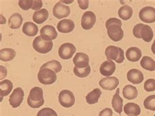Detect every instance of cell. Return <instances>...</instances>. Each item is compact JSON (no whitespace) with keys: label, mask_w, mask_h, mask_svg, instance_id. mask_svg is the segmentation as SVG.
Listing matches in <instances>:
<instances>
[{"label":"cell","mask_w":155,"mask_h":116,"mask_svg":"<svg viewBox=\"0 0 155 116\" xmlns=\"http://www.w3.org/2000/svg\"><path fill=\"white\" fill-rule=\"evenodd\" d=\"M122 22L116 18H110L105 23L109 37L115 42L120 41L124 37V31L121 28Z\"/></svg>","instance_id":"cell-1"},{"label":"cell","mask_w":155,"mask_h":116,"mask_svg":"<svg viewBox=\"0 0 155 116\" xmlns=\"http://www.w3.org/2000/svg\"><path fill=\"white\" fill-rule=\"evenodd\" d=\"M28 105L32 108H38L45 103L43 97V91L39 87H34L30 91L27 99Z\"/></svg>","instance_id":"cell-2"},{"label":"cell","mask_w":155,"mask_h":116,"mask_svg":"<svg viewBox=\"0 0 155 116\" xmlns=\"http://www.w3.org/2000/svg\"><path fill=\"white\" fill-rule=\"evenodd\" d=\"M133 34L137 39H142L145 42H150L153 38V31L151 27L143 24H137L133 29Z\"/></svg>","instance_id":"cell-3"},{"label":"cell","mask_w":155,"mask_h":116,"mask_svg":"<svg viewBox=\"0 0 155 116\" xmlns=\"http://www.w3.org/2000/svg\"><path fill=\"white\" fill-rule=\"evenodd\" d=\"M39 82L43 85H51L54 83L57 79L56 73L48 68L40 69L38 74Z\"/></svg>","instance_id":"cell-4"},{"label":"cell","mask_w":155,"mask_h":116,"mask_svg":"<svg viewBox=\"0 0 155 116\" xmlns=\"http://www.w3.org/2000/svg\"><path fill=\"white\" fill-rule=\"evenodd\" d=\"M34 49L40 54H47L51 52L53 48L52 41H47L40 36L35 37L33 41Z\"/></svg>","instance_id":"cell-5"},{"label":"cell","mask_w":155,"mask_h":116,"mask_svg":"<svg viewBox=\"0 0 155 116\" xmlns=\"http://www.w3.org/2000/svg\"><path fill=\"white\" fill-rule=\"evenodd\" d=\"M105 54L108 59L114 60L117 63H122L124 60V50L115 46H109L105 49Z\"/></svg>","instance_id":"cell-6"},{"label":"cell","mask_w":155,"mask_h":116,"mask_svg":"<svg viewBox=\"0 0 155 116\" xmlns=\"http://www.w3.org/2000/svg\"><path fill=\"white\" fill-rule=\"evenodd\" d=\"M58 101L61 106L64 108H70L74 105L75 98L73 92L68 89H64L60 92Z\"/></svg>","instance_id":"cell-7"},{"label":"cell","mask_w":155,"mask_h":116,"mask_svg":"<svg viewBox=\"0 0 155 116\" xmlns=\"http://www.w3.org/2000/svg\"><path fill=\"white\" fill-rule=\"evenodd\" d=\"M76 48L71 43L66 42L64 43L61 45L58 49V54L61 59H71L72 56L75 53Z\"/></svg>","instance_id":"cell-8"},{"label":"cell","mask_w":155,"mask_h":116,"mask_svg":"<svg viewBox=\"0 0 155 116\" xmlns=\"http://www.w3.org/2000/svg\"><path fill=\"white\" fill-rule=\"evenodd\" d=\"M141 21L146 23H153L155 22V8L153 7H145L141 9L139 13Z\"/></svg>","instance_id":"cell-9"},{"label":"cell","mask_w":155,"mask_h":116,"mask_svg":"<svg viewBox=\"0 0 155 116\" xmlns=\"http://www.w3.org/2000/svg\"><path fill=\"white\" fill-rule=\"evenodd\" d=\"M96 22V17L92 11L85 12L81 18V26L85 30L92 29Z\"/></svg>","instance_id":"cell-10"},{"label":"cell","mask_w":155,"mask_h":116,"mask_svg":"<svg viewBox=\"0 0 155 116\" xmlns=\"http://www.w3.org/2000/svg\"><path fill=\"white\" fill-rule=\"evenodd\" d=\"M24 97V92L21 87H17L14 89L10 95L9 103L13 108H17L21 105Z\"/></svg>","instance_id":"cell-11"},{"label":"cell","mask_w":155,"mask_h":116,"mask_svg":"<svg viewBox=\"0 0 155 116\" xmlns=\"http://www.w3.org/2000/svg\"><path fill=\"white\" fill-rule=\"evenodd\" d=\"M53 15L58 19L66 18L70 14V8L64 5L60 2L57 3L53 8Z\"/></svg>","instance_id":"cell-12"},{"label":"cell","mask_w":155,"mask_h":116,"mask_svg":"<svg viewBox=\"0 0 155 116\" xmlns=\"http://www.w3.org/2000/svg\"><path fill=\"white\" fill-rule=\"evenodd\" d=\"M99 84L104 90L112 91L117 87L119 84V79L116 77H106L101 79Z\"/></svg>","instance_id":"cell-13"},{"label":"cell","mask_w":155,"mask_h":116,"mask_svg":"<svg viewBox=\"0 0 155 116\" xmlns=\"http://www.w3.org/2000/svg\"><path fill=\"white\" fill-rule=\"evenodd\" d=\"M41 37L47 41H52L56 39L58 33L55 27L52 26L46 25L43 26L40 30Z\"/></svg>","instance_id":"cell-14"},{"label":"cell","mask_w":155,"mask_h":116,"mask_svg":"<svg viewBox=\"0 0 155 116\" xmlns=\"http://www.w3.org/2000/svg\"><path fill=\"white\" fill-rule=\"evenodd\" d=\"M116 70V65L113 61L110 59L107 60L101 64L100 68V73L105 77H109L112 75Z\"/></svg>","instance_id":"cell-15"},{"label":"cell","mask_w":155,"mask_h":116,"mask_svg":"<svg viewBox=\"0 0 155 116\" xmlns=\"http://www.w3.org/2000/svg\"><path fill=\"white\" fill-rule=\"evenodd\" d=\"M89 57L88 55L84 53L78 52L75 55L73 59V63L75 64V67L79 69L85 68L89 65Z\"/></svg>","instance_id":"cell-16"},{"label":"cell","mask_w":155,"mask_h":116,"mask_svg":"<svg viewBox=\"0 0 155 116\" xmlns=\"http://www.w3.org/2000/svg\"><path fill=\"white\" fill-rule=\"evenodd\" d=\"M127 79L129 82L134 84H139L143 81L144 76L141 71L133 69L128 72Z\"/></svg>","instance_id":"cell-17"},{"label":"cell","mask_w":155,"mask_h":116,"mask_svg":"<svg viewBox=\"0 0 155 116\" xmlns=\"http://www.w3.org/2000/svg\"><path fill=\"white\" fill-rule=\"evenodd\" d=\"M75 28V23L70 19L62 20L58 23L57 29L62 33H68L71 32Z\"/></svg>","instance_id":"cell-18"},{"label":"cell","mask_w":155,"mask_h":116,"mask_svg":"<svg viewBox=\"0 0 155 116\" xmlns=\"http://www.w3.org/2000/svg\"><path fill=\"white\" fill-rule=\"evenodd\" d=\"M142 56L141 51L137 47H131L126 50V57L128 61L131 62H137Z\"/></svg>","instance_id":"cell-19"},{"label":"cell","mask_w":155,"mask_h":116,"mask_svg":"<svg viewBox=\"0 0 155 116\" xmlns=\"http://www.w3.org/2000/svg\"><path fill=\"white\" fill-rule=\"evenodd\" d=\"M120 89L119 88L116 91L115 94L113 95L112 99V106L117 113L121 114L123 108V100L120 97Z\"/></svg>","instance_id":"cell-20"},{"label":"cell","mask_w":155,"mask_h":116,"mask_svg":"<svg viewBox=\"0 0 155 116\" xmlns=\"http://www.w3.org/2000/svg\"><path fill=\"white\" fill-rule=\"evenodd\" d=\"M124 111L128 116H138L141 114V108L136 103L129 102L124 105Z\"/></svg>","instance_id":"cell-21"},{"label":"cell","mask_w":155,"mask_h":116,"mask_svg":"<svg viewBox=\"0 0 155 116\" xmlns=\"http://www.w3.org/2000/svg\"><path fill=\"white\" fill-rule=\"evenodd\" d=\"M38 27L34 23L27 22L24 23L22 27L23 33L29 37H34L38 33Z\"/></svg>","instance_id":"cell-22"},{"label":"cell","mask_w":155,"mask_h":116,"mask_svg":"<svg viewBox=\"0 0 155 116\" xmlns=\"http://www.w3.org/2000/svg\"><path fill=\"white\" fill-rule=\"evenodd\" d=\"M22 22V15L18 13H15L12 14L9 19V26L11 29L17 30L21 26Z\"/></svg>","instance_id":"cell-23"},{"label":"cell","mask_w":155,"mask_h":116,"mask_svg":"<svg viewBox=\"0 0 155 116\" xmlns=\"http://www.w3.org/2000/svg\"><path fill=\"white\" fill-rule=\"evenodd\" d=\"M122 95L126 99L133 100L137 97L138 91L136 87L132 85H126L123 88Z\"/></svg>","instance_id":"cell-24"},{"label":"cell","mask_w":155,"mask_h":116,"mask_svg":"<svg viewBox=\"0 0 155 116\" xmlns=\"http://www.w3.org/2000/svg\"><path fill=\"white\" fill-rule=\"evenodd\" d=\"M13 83L9 80H4L0 82V95H1L2 97L1 101H2V97L9 95L13 90Z\"/></svg>","instance_id":"cell-25"},{"label":"cell","mask_w":155,"mask_h":116,"mask_svg":"<svg viewBox=\"0 0 155 116\" xmlns=\"http://www.w3.org/2000/svg\"><path fill=\"white\" fill-rule=\"evenodd\" d=\"M48 17V12L45 9H42L38 11H35L33 14V20L34 22L43 24L45 22Z\"/></svg>","instance_id":"cell-26"},{"label":"cell","mask_w":155,"mask_h":116,"mask_svg":"<svg viewBox=\"0 0 155 116\" xmlns=\"http://www.w3.org/2000/svg\"><path fill=\"white\" fill-rule=\"evenodd\" d=\"M101 91L98 88L92 90L86 96L87 102L89 105H94L97 103L101 95Z\"/></svg>","instance_id":"cell-27"},{"label":"cell","mask_w":155,"mask_h":116,"mask_svg":"<svg viewBox=\"0 0 155 116\" xmlns=\"http://www.w3.org/2000/svg\"><path fill=\"white\" fill-rule=\"evenodd\" d=\"M16 56V52L13 49H3L0 50V59L3 61H10Z\"/></svg>","instance_id":"cell-28"},{"label":"cell","mask_w":155,"mask_h":116,"mask_svg":"<svg viewBox=\"0 0 155 116\" xmlns=\"http://www.w3.org/2000/svg\"><path fill=\"white\" fill-rule=\"evenodd\" d=\"M140 65L144 69L149 71H155V61L149 56H144L140 61Z\"/></svg>","instance_id":"cell-29"},{"label":"cell","mask_w":155,"mask_h":116,"mask_svg":"<svg viewBox=\"0 0 155 116\" xmlns=\"http://www.w3.org/2000/svg\"><path fill=\"white\" fill-rule=\"evenodd\" d=\"M118 14L121 19L124 20H128L132 17L133 9L131 7L128 5H124L120 8Z\"/></svg>","instance_id":"cell-30"},{"label":"cell","mask_w":155,"mask_h":116,"mask_svg":"<svg viewBox=\"0 0 155 116\" xmlns=\"http://www.w3.org/2000/svg\"><path fill=\"white\" fill-rule=\"evenodd\" d=\"M43 68H48V69L54 71L56 73H58L62 71V67L61 63L57 60H51V61L43 64L40 69H43Z\"/></svg>","instance_id":"cell-31"},{"label":"cell","mask_w":155,"mask_h":116,"mask_svg":"<svg viewBox=\"0 0 155 116\" xmlns=\"http://www.w3.org/2000/svg\"><path fill=\"white\" fill-rule=\"evenodd\" d=\"M91 72V67L88 65V67H85V68H82V69H79V68L74 67L73 69V73L79 78H85L87 77L90 74Z\"/></svg>","instance_id":"cell-32"},{"label":"cell","mask_w":155,"mask_h":116,"mask_svg":"<svg viewBox=\"0 0 155 116\" xmlns=\"http://www.w3.org/2000/svg\"><path fill=\"white\" fill-rule=\"evenodd\" d=\"M145 108L150 111H155V95H150L143 102Z\"/></svg>","instance_id":"cell-33"},{"label":"cell","mask_w":155,"mask_h":116,"mask_svg":"<svg viewBox=\"0 0 155 116\" xmlns=\"http://www.w3.org/2000/svg\"><path fill=\"white\" fill-rule=\"evenodd\" d=\"M37 116H58L56 111L50 108H44L38 111Z\"/></svg>","instance_id":"cell-34"},{"label":"cell","mask_w":155,"mask_h":116,"mask_svg":"<svg viewBox=\"0 0 155 116\" xmlns=\"http://www.w3.org/2000/svg\"><path fill=\"white\" fill-rule=\"evenodd\" d=\"M34 5V1L31 0H20L18 2V5L24 11H28L31 9Z\"/></svg>","instance_id":"cell-35"},{"label":"cell","mask_w":155,"mask_h":116,"mask_svg":"<svg viewBox=\"0 0 155 116\" xmlns=\"http://www.w3.org/2000/svg\"><path fill=\"white\" fill-rule=\"evenodd\" d=\"M144 89L147 92L154 91L155 90V80L153 78L147 80L144 83Z\"/></svg>","instance_id":"cell-36"},{"label":"cell","mask_w":155,"mask_h":116,"mask_svg":"<svg viewBox=\"0 0 155 116\" xmlns=\"http://www.w3.org/2000/svg\"><path fill=\"white\" fill-rule=\"evenodd\" d=\"M113 115V111L109 108H106L101 110L100 114L99 116H112Z\"/></svg>","instance_id":"cell-37"},{"label":"cell","mask_w":155,"mask_h":116,"mask_svg":"<svg viewBox=\"0 0 155 116\" xmlns=\"http://www.w3.org/2000/svg\"><path fill=\"white\" fill-rule=\"evenodd\" d=\"M42 7H43L42 1H41V0H37V1H34V5L31 8V9L38 11V10H39Z\"/></svg>","instance_id":"cell-38"},{"label":"cell","mask_w":155,"mask_h":116,"mask_svg":"<svg viewBox=\"0 0 155 116\" xmlns=\"http://www.w3.org/2000/svg\"><path fill=\"white\" fill-rule=\"evenodd\" d=\"M77 2H78L79 7L81 8V9L86 10L87 8L88 7L89 2L87 1V0H85V1H81V0H78Z\"/></svg>","instance_id":"cell-39"},{"label":"cell","mask_w":155,"mask_h":116,"mask_svg":"<svg viewBox=\"0 0 155 116\" xmlns=\"http://www.w3.org/2000/svg\"><path fill=\"white\" fill-rule=\"evenodd\" d=\"M0 68H1V78H0V79L3 80V78H5L6 77L7 71L5 67L1 66L0 67Z\"/></svg>","instance_id":"cell-40"},{"label":"cell","mask_w":155,"mask_h":116,"mask_svg":"<svg viewBox=\"0 0 155 116\" xmlns=\"http://www.w3.org/2000/svg\"><path fill=\"white\" fill-rule=\"evenodd\" d=\"M151 50L153 52V53L155 55V40L154 41L153 45L151 46Z\"/></svg>","instance_id":"cell-41"},{"label":"cell","mask_w":155,"mask_h":116,"mask_svg":"<svg viewBox=\"0 0 155 116\" xmlns=\"http://www.w3.org/2000/svg\"><path fill=\"white\" fill-rule=\"evenodd\" d=\"M61 3H73L74 1H73V0H71V1H60Z\"/></svg>","instance_id":"cell-42"},{"label":"cell","mask_w":155,"mask_h":116,"mask_svg":"<svg viewBox=\"0 0 155 116\" xmlns=\"http://www.w3.org/2000/svg\"><path fill=\"white\" fill-rule=\"evenodd\" d=\"M153 116H155V115H153Z\"/></svg>","instance_id":"cell-43"}]
</instances>
